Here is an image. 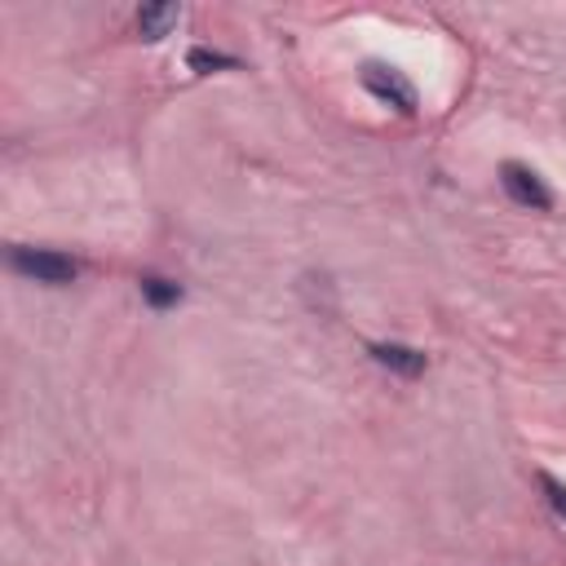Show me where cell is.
<instances>
[{
	"instance_id": "obj_6",
	"label": "cell",
	"mask_w": 566,
	"mask_h": 566,
	"mask_svg": "<svg viewBox=\"0 0 566 566\" xmlns=\"http://www.w3.org/2000/svg\"><path fill=\"white\" fill-rule=\"evenodd\" d=\"M142 296H146V305H155V310H168V305H177V301H181V287H177L172 279L146 274V279H142Z\"/></svg>"
},
{
	"instance_id": "obj_4",
	"label": "cell",
	"mask_w": 566,
	"mask_h": 566,
	"mask_svg": "<svg viewBox=\"0 0 566 566\" xmlns=\"http://www.w3.org/2000/svg\"><path fill=\"white\" fill-rule=\"evenodd\" d=\"M371 358H376L380 367H389V371L407 376V380L424 371V354H420V349H411V345H398V340H376V345H371Z\"/></svg>"
},
{
	"instance_id": "obj_7",
	"label": "cell",
	"mask_w": 566,
	"mask_h": 566,
	"mask_svg": "<svg viewBox=\"0 0 566 566\" xmlns=\"http://www.w3.org/2000/svg\"><path fill=\"white\" fill-rule=\"evenodd\" d=\"M186 62H190L195 71H221V66H234V57L212 53V49H190V53H186Z\"/></svg>"
},
{
	"instance_id": "obj_2",
	"label": "cell",
	"mask_w": 566,
	"mask_h": 566,
	"mask_svg": "<svg viewBox=\"0 0 566 566\" xmlns=\"http://www.w3.org/2000/svg\"><path fill=\"white\" fill-rule=\"evenodd\" d=\"M13 270L35 283H53V287L75 279V261L62 252H49V248H13Z\"/></svg>"
},
{
	"instance_id": "obj_8",
	"label": "cell",
	"mask_w": 566,
	"mask_h": 566,
	"mask_svg": "<svg viewBox=\"0 0 566 566\" xmlns=\"http://www.w3.org/2000/svg\"><path fill=\"white\" fill-rule=\"evenodd\" d=\"M539 486L548 491V504H553V509H557V513L566 517V486H562L557 478H548V473H539Z\"/></svg>"
},
{
	"instance_id": "obj_1",
	"label": "cell",
	"mask_w": 566,
	"mask_h": 566,
	"mask_svg": "<svg viewBox=\"0 0 566 566\" xmlns=\"http://www.w3.org/2000/svg\"><path fill=\"white\" fill-rule=\"evenodd\" d=\"M363 88H367L371 97H380L385 106L402 111V115L416 111V88H411V80H407L402 71L385 66V62H367V66H363Z\"/></svg>"
},
{
	"instance_id": "obj_3",
	"label": "cell",
	"mask_w": 566,
	"mask_h": 566,
	"mask_svg": "<svg viewBox=\"0 0 566 566\" xmlns=\"http://www.w3.org/2000/svg\"><path fill=\"white\" fill-rule=\"evenodd\" d=\"M500 186H504L509 199L522 203V208H553L548 186H544L526 164H504V168H500Z\"/></svg>"
},
{
	"instance_id": "obj_5",
	"label": "cell",
	"mask_w": 566,
	"mask_h": 566,
	"mask_svg": "<svg viewBox=\"0 0 566 566\" xmlns=\"http://www.w3.org/2000/svg\"><path fill=\"white\" fill-rule=\"evenodd\" d=\"M181 22V4H142L137 9V35L142 40H164Z\"/></svg>"
}]
</instances>
